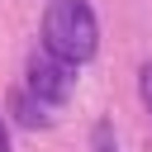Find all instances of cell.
I'll return each mask as SVG.
<instances>
[{
    "instance_id": "cell-5",
    "label": "cell",
    "mask_w": 152,
    "mask_h": 152,
    "mask_svg": "<svg viewBox=\"0 0 152 152\" xmlns=\"http://www.w3.org/2000/svg\"><path fill=\"white\" fill-rule=\"evenodd\" d=\"M0 152H10V128H5V119H0Z\"/></svg>"
},
{
    "instance_id": "cell-3",
    "label": "cell",
    "mask_w": 152,
    "mask_h": 152,
    "mask_svg": "<svg viewBox=\"0 0 152 152\" xmlns=\"http://www.w3.org/2000/svg\"><path fill=\"white\" fill-rule=\"evenodd\" d=\"M48 109H52V104H43L28 86H14V90H10V114H14V124H24V128H48V119H52Z\"/></svg>"
},
{
    "instance_id": "cell-4",
    "label": "cell",
    "mask_w": 152,
    "mask_h": 152,
    "mask_svg": "<svg viewBox=\"0 0 152 152\" xmlns=\"http://www.w3.org/2000/svg\"><path fill=\"white\" fill-rule=\"evenodd\" d=\"M138 95H142V109L152 119V62H142V71H138Z\"/></svg>"
},
{
    "instance_id": "cell-6",
    "label": "cell",
    "mask_w": 152,
    "mask_h": 152,
    "mask_svg": "<svg viewBox=\"0 0 152 152\" xmlns=\"http://www.w3.org/2000/svg\"><path fill=\"white\" fill-rule=\"evenodd\" d=\"M100 152H114L109 147V128H100Z\"/></svg>"
},
{
    "instance_id": "cell-1",
    "label": "cell",
    "mask_w": 152,
    "mask_h": 152,
    "mask_svg": "<svg viewBox=\"0 0 152 152\" xmlns=\"http://www.w3.org/2000/svg\"><path fill=\"white\" fill-rule=\"evenodd\" d=\"M43 48L66 57V62H90L100 52V19H95V5L90 0H48L43 10Z\"/></svg>"
},
{
    "instance_id": "cell-2",
    "label": "cell",
    "mask_w": 152,
    "mask_h": 152,
    "mask_svg": "<svg viewBox=\"0 0 152 152\" xmlns=\"http://www.w3.org/2000/svg\"><path fill=\"white\" fill-rule=\"evenodd\" d=\"M24 86L43 100V104H66L71 100V90H76V62H66V57H57V52H48V48H38L28 62H24Z\"/></svg>"
}]
</instances>
